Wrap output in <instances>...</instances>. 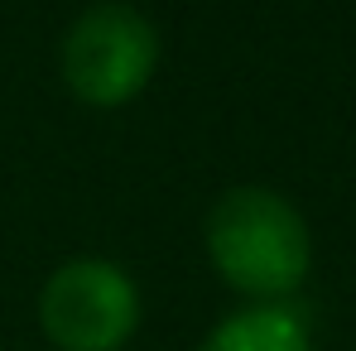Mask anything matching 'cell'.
Returning a JSON list of instances; mask_svg holds the SVG:
<instances>
[{
	"instance_id": "obj_1",
	"label": "cell",
	"mask_w": 356,
	"mask_h": 351,
	"mask_svg": "<svg viewBox=\"0 0 356 351\" xmlns=\"http://www.w3.org/2000/svg\"><path fill=\"white\" fill-rule=\"evenodd\" d=\"M207 260L227 289L255 303H289L313 270V236L289 197L275 188H232L207 212Z\"/></svg>"
},
{
	"instance_id": "obj_2",
	"label": "cell",
	"mask_w": 356,
	"mask_h": 351,
	"mask_svg": "<svg viewBox=\"0 0 356 351\" xmlns=\"http://www.w3.org/2000/svg\"><path fill=\"white\" fill-rule=\"evenodd\" d=\"M159 67V29L120 0L82 10L63 39V82L92 111L135 101Z\"/></svg>"
},
{
	"instance_id": "obj_3",
	"label": "cell",
	"mask_w": 356,
	"mask_h": 351,
	"mask_svg": "<svg viewBox=\"0 0 356 351\" xmlns=\"http://www.w3.org/2000/svg\"><path fill=\"white\" fill-rule=\"evenodd\" d=\"M39 327L54 351H120L140 327V289L116 260H63L44 279Z\"/></svg>"
},
{
	"instance_id": "obj_4",
	"label": "cell",
	"mask_w": 356,
	"mask_h": 351,
	"mask_svg": "<svg viewBox=\"0 0 356 351\" xmlns=\"http://www.w3.org/2000/svg\"><path fill=\"white\" fill-rule=\"evenodd\" d=\"M197 351H313V332L294 303H255L222 318Z\"/></svg>"
}]
</instances>
